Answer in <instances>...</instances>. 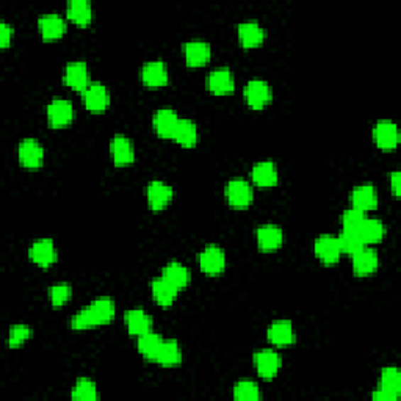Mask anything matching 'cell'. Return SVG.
<instances>
[{"label": "cell", "instance_id": "obj_1", "mask_svg": "<svg viewBox=\"0 0 401 401\" xmlns=\"http://www.w3.org/2000/svg\"><path fill=\"white\" fill-rule=\"evenodd\" d=\"M115 312V300L111 297H97L89 304L82 307L77 314L72 315L71 328L82 331L102 326V324H107L113 320Z\"/></svg>", "mask_w": 401, "mask_h": 401}, {"label": "cell", "instance_id": "obj_2", "mask_svg": "<svg viewBox=\"0 0 401 401\" xmlns=\"http://www.w3.org/2000/svg\"><path fill=\"white\" fill-rule=\"evenodd\" d=\"M243 94L249 107H253L254 110H260L263 107H267L271 99H273V92H271L270 83L259 77H254L246 82V85L243 88Z\"/></svg>", "mask_w": 401, "mask_h": 401}, {"label": "cell", "instance_id": "obj_3", "mask_svg": "<svg viewBox=\"0 0 401 401\" xmlns=\"http://www.w3.org/2000/svg\"><path fill=\"white\" fill-rule=\"evenodd\" d=\"M254 190L253 185L243 177H232L226 184V199L236 209H245L253 202Z\"/></svg>", "mask_w": 401, "mask_h": 401}, {"label": "cell", "instance_id": "obj_4", "mask_svg": "<svg viewBox=\"0 0 401 401\" xmlns=\"http://www.w3.org/2000/svg\"><path fill=\"white\" fill-rule=\"evenodd\" d=\"M253 361L257 373H259L263 380H271V378H275L282 367L281 354L275 350H271V348L257 350L253 356Z\"/></svg>", "mask_w": 401, "mask_h": 401}, {"label": "cell", "instance_id": "obj_5", "mask_svg": "<svg viewBox=\"0 0 401 401\" xmlns=\"http://www.w3.org/2000/svg\"><path fill=\"white\" fill-rule=\"evenodd\" d=\"M198 263L204 273L219 275L226 268V254L221 246L210 243L198 254Z\"/></svg>", "mask_w": 401, "mask_h": 401}, {"label": "cell", "instance_id": "obj_6", "mask_svg": "<svg viewBox=\"0 0 401 401\" xmlns=\"http://www.w3.org/2000/svg\"><path fill=\"white\" fill-rule=\"evenodd\" d=\"M74 105L66 97H54L48 104V121L52 127H65L72 123Z\"/></svg>", "mask_w": 401, "mask_h": 401}, {"label": "cell", "instance_id": "obj_7", "mask_svg": "<svg viewBox=\"0 0 401 401\" xmlns=\"http://www.w3.org/2000/svg\"><path fill=\"white\" fill-rule=\"evenodd\" d=\"M207 88L214 94H231L236 89V77L234 72L228 66L215 67L214 71H210L207 75Z\"/></svg>", "mask_w": 401, "mask_h": 401}, {"label": "cell", "instance_id": "obj_8", "mask_svg": "<svg viewBox=\"0 0 401 401\" xmlns=\"http://www.w3.org/2000/svg\"><path fill=\"white\" fill-rule=\"evenodd\" d=\"M85 107L92 111H104L110 105V92L101 82H92L82 92Z\"/></svg>", "mask_w": 401, "mask_h": 401}, {"label": "cell", "instance_id": "obj_9", "mask_svg": "<svg viewBox=\"0 0 401 401\" xmlns=\"http://www.w3.org/2000/svg\"><path fill=\"white\" fill-rule=\"evenodd\" d=\"M110 153L116 166H127L135 160V146L126 133L113 135L110 141Z\"/></svg>", "mask_w": 401, "mask_h": 401}, {"label": "cell", "instance_id": "obj_10", "mask_svg": "<svg viewBox=\"0 0 401 401\" xmlns=\"http://www.w3.org/2000/svg\"><path fill=\"white\" fill-rule=\"evenodd\" d=\"M373 140L378 148L390 150L398 146L400 132L398 126L390 119H380L373 126Z\"/></svg>", "mask_w": 401, "mask_h": 401}, {"label": "cell", "instance_id": "obj_11", "mask_svg": "<svg viewBox=\"0 0 401 401\" xmlns=\"http://www.w3.org/2000/svg\"><path fill=\"white\" fill-rule=\"evenodd\" d=\"M314 253L323 263H336L340 259V256H342L337 236L323 234V236L317 237L314 241Z\"/></svg>", "mask_w": 401, "mask_h": 401}, {"label": "cell", "instance_id": "obj_12", "mask_svg": "<svg viewBox=\"0 0 401 401\" xmlns=\"http://www.w3.org/2000/svg\"><path fill=\"white\" fill-rule=\"evenodd\" d=\"M170 71L163 60H150L141 67V80L146 87L158 88L168 83Z\"/></svg>", "mask_w": 401, "mask_h": 401}, {"label": "cell", "instance_id": "obj_13", "mask_svg": "<svg viewBox=\"0 0 401 401\" xmlns=\"http://www.w3.org/2000/svg\"><path fill=\"white\" fill-rule=\"evenodd\" d=\"M18 155L26 168H40L44 162V148L35 138H24L18 146Z\"/></svg>", "mask_w": 401, "mask_h": 401}, {"label": "cell", "instance_id": "obj_14", "mask_svg": "<svg viewBox=\"0 0 401 401\" xmlns=\"http://www.w3.org/2000/svg\"><path fill=\"white\" fill-rule=\"evenodd\" d=\"M351 262H353V271L356 275L367 276L376 271L378 265H380V256H378L373 248L364 245L354 254H351Z\"/></svg>", "mask_w": 401, "mask_h": 401}, {"label": "cell", "instance_id": "obj_15", "mask_svg": "<svg viewBox=\"0 0 401 401\" xmlns=\"http://www.w3.org/2000/svg\"><path fill=\"white\" fill-rule=\"evenodd\" d=\"M146 196L148 204L153 210H163L171 202L174 190L170 184L163 182V180H150L146 187Z\"/></svg>", "mask_w": 401, "mask_h": 401}, {"label": "cell", "instance_id": "obj_16", "mask_svg": "<svg viewBox=\"0 0 401 401\" xmlns=\"http://www.w3.org/2000/svg\"><path fill=\"white\" fill-rule=\"evenodd\" d=\"M63 79L67 87L77 89L80 93L92 83L89 82L88 65L82 60H75V62H70L65 66Z\"/></svg>", "mask_w": 401, "mask_h": 401}, {"label": "cell", "instance_id": "obj_17", "mask_svg": "<svg viewBox=\"0 0 401 401\" xmlns=\"http://www.w3.org/2000/svg\"><path fill=\"white\" fill-rule=\"evenodd\" d=\"M28 257L40 267H50L52 263H55L58 253L55 243L52 238H40L32 243L28 248Z\"/></svg>", "mask_w": 401, "mask_h": 401}, {"label": "cell", "instance_id": "obj_18", "mask_svg": "<svg viewBox=\"0 0 401 401\" xmlns=\"http://www.w3.org/2000/svg\"><path fill=\"white\" fill-rule=\"evenodd\" d=\"M256 238L262 251H276L284 241V231L278 224H262L256 229Z\"/></svg>", "mask_w": 401, "mask_h": 401}, {"label": "cell", "instance_id": "obj_19", "mask_svg": "<svg viewBox=\"0 0 401 401\" xmlns=\"http://www.w3.org/2000/svg\"><path fill=\"white\" fill-rule=\"evenodd\" d=\"M126 326L128 334L141 336L153 329V317H150L143 307H132L124 314Z\"/></svg>", "mask_w": 401, "mask_h": 401}, {"label": "cell", "instance_id": "obj_20", "mask_svg": "<svg viewBox=\"0 0 401 401\" xmlns=\"http://www.w3.org/2000/svg\"><path fill=\"white\" fill-rule=\"evenodd\" d=\"M38 27L44 40H57L66 32L67 22L58 13H44L38 19Z\"/></svg>", "mask_w": 401, "mask_h": 401}, {"label": "cell", "instance_id": "obj_21", "mask_svg": "<svg viewBox=\"0 0 401 401\" xmlns=\"http://www.w3.org/2000/svg\"><path fill=\"white\" fill-rule=\"evenodd\" d=\"M182 359H184V353L177 340L163 339V342L160 348H158V351L154 358V362L163 367H176L182 364Z\"/></svg>", "mask_w": 401, "mask_h": 401}, {"label": "cell", "instance_id": "obj_22", "mask_svg": "<svg viewBox=\"0 0 401 401\" xmlns=\"http://www.w3.org/2000/svg\"><path fill=\"white\" fill-rule=\"evenodd\" d=\"M267 337L273 345L276 346H287L295 344L297 340V334H295L293 324L290 320H275L270 324L267 329Z\"/></svg>", "mask_w": 401, "mask_h": 401}, {"label": "cell", "instance_id": "obj_23", "mask_svg": "<svg viewBox=\"0 0 401 401\" xmlns=\"http://www.w3.org/2000/svg\"><path fill=\"white\" fill-rule=\"evenodd\" d=\"M184 55L188 66H204L212 57L210 43L204 40H190L184 43Z\"/></svg>", "mask_w": 401, "mask_h": 401}, {"label": "cell", "instance_id": "obj_24", "mask_svg": "<svg viewBox=\"0 0 401 401\" xmlns=\"http://www.w3.org/2000/svg\"><path fill=\"white\" fill-rule=\"evenodd\" d=\"M237 32L241 46L246 49L257 48L263 43L267 32L257 21H243L237 26Z\"/></svg>", "mask_w": 401, "mask_h": 401}, {"label": "cell", "instance_id": "obj_25", "mask_svg": "<svg viewBox=\"0 0 401 401\" xmlns=\"http://www.w3.org/2000/svg\"><path fill=\"white\" fill-rule=\"evenodd\" d=\"M177 111L172 107H162L155 110L153 116V126L155 128V132L160 135L163 138H172L174 128L177 126L179 121Z\"/></svg>", "mask_w": 401, "mask_h": 401}, {"label": "cell", "instance_id": "obj_26", "mask_svg": "<svg viewBox=\"0 0 401 401\" xmlns=\"http://www.w3.org/2000/svg\"><path fill=\"white\" fill-rule=\"evenodd\" d=\"M350 199L353 207L368 212L378 206V192L373 184H361L353 188Z\"/></svg>", "mask_w": 401, "mask_h": 401}, {"label": "cell", "instance_id": "obj_27", "mask_svg": "<svg viewBox=\"0 0 401 401\" xmlns=\"http://www.w3.org/2000/svg\"><path fill=\"white\" fill-rule=\"evenodd\" d=\"M251 179L259 187H273L278 184L279 172L273 160H260L251 168Z\"/></svg>", "mask_w": 401, "mask_h": 401}, {"label": "cell", "instance_id": "obj_28", "mask_svg": "<svg viewBox=\"0 0 401 401\" xmlns=\"http://www.w3.org/2000/svg\"><path fill=\"white\" fill-rule=\"evenodd\" d=\"M150 292H153V297L158 304L163 307H168L172 304L174 301H176L179 289L177 287H174L168 279H165L163 276H158L150 281Z\"/></svg>", "mask_w": 401, "mask_h": 401}, {"label": "cell", "instance_id": "obj_29", "mask_svg": "<svg viewBox=\"0 0 401 401\" xmlns=\"http://www.w3.org/2000/svg\"><path fill=\"white\" fill-rule=\"evenodd\" d=\"M172 138L179 145L185 148H193L198 143V126L190 118H179L177 126L174 128Z\"/></svg>", "mask_w": 401, "mask_h": 401}, {"label": "cell", "instance_id": "obj_30", "mask_svg": "<svg viewBox=\"0 0 401 401\" xmlns=\"http://www.w3.org/2000/svg\"><path fill=\"white\" fill-rule=\"evenodd\" d=\"M162 276L165 279H168V281L177 287V289H185L190 282L192 275H190V270H188L184 263H180L177 260H171L168 262L163 267L162 270Z\"/></svg>", "mask_w": 401, "mask_h": 401}, {"label": "cell", "instance_id": "obj_31", "mask_svg": "<svg viewBox=\"0 0 401 401\" xmlns=\"http://www.w3.org/2000/svg\"><path fill=\"white\" fill-rule=\"evenodd\" d=\"M358 234H359V237L362 238V241H364V245L380 243V241L384 238V234H385L384 223L381 221L380 218L366 216V219L361 224V228L358 229Z\"/></svg>", "mask_w": 401, "mask_h": 401}, {"label": "cell", "instance_id": "obj_32", "mask_svg": "<svg viewBox=\"0 0 401 401\" xmlns=\"http://www.w3.org/2000/svg\"><path fill=\"white\" fill-rule=\"evenodd\" d=\"M66 14L79 26H87L93 19V6L89 0H70L66 5Z\"/></svg>", "mask_w": 401, "mask_h": 401}, {"label": "cell", "instance_id": "obj_33", "mask_svg": "<svg viewBox=\"0 0 401 401\" xmlns=\"http://www.w3.org/2000/svg\"><path fill=\"white\" fill-rule=\"evenodd\" d=\"M162 342H163V337L158 334V332H154L153 329H150L145 332V334L138 336L137 346L143 358H146L148 361H154Z\"/></svg>", "mask_w": 401, "mask_h": 401}, {"label": "cell", "instance_id": "obj_34", "mask_svg": "<svg viewBox=\"0 0 401 401\" xmlns=\"http://www.w3.org/2000/svg\"><path fill=\"white\" fill-rule=\"evenodd\" d=\"M380 389L392 393L393 397L401 395V372L393 366L384 367L380 378Z\"/></svg>", "mask_w": 401, "mask_h": 401}, {"label": "cell", "instance_id": "obj_35", "mask_svg": "<svg viewBox=\"0 0 401 401\" xmlns=\"http://www.w3.org/2000/svg\"><path fill=\"white\" fill-rule=\"evenodd\" d=\"M72 400H80V401H94L99 398V393H97V385L93 380L89 378H79L75 381L72 392H71Z\"/></svg>", "mask_w": 401, "mask_h": 401}, {"label": "cell", "instance_id": "obj_36", "mask_svg": "<svg viewBox=\"0 0 401 401\" xmlns=\"http://www.w3.org/2000/svg\"><path fill=\"white\" fill-rule=\"evenodd\" d=\"M234 398L240 401H257L260 400V389L257 383L251 380L238 381L234 385Z\"/></svg>", "mask_w": 401, "mask_h": 401}, {"label": "cell", "instance_id": "obj_37", "mask_svg": "<svg viewBox=\"0 0 401 401\" xmlns=\"http://www.w3.org/2000/svg\"><path fill=\"white\" fill-rule=\"evenodd\" d=\"M71 297H72V285L70 282L60 281L55 282L54 285H50L49 298H50V304L54 307L65 306Z\"/></svg>", "mask_w": 401, "mask_h": 401}, {"label": "cell", "instance_id": "obj_38", "mask_svg": "<svg viewBox=\"0 0 401 401\" xmlns=\"http://www.w3.org/2000/svg\"><path fill=\"white\" fill-rule=\"evenodd\" d=\"M337 238H339V245H340V249H342V253H346L350 256L364 246V241H362V238L359 237L358 231L342 229V232L339 234Z\"/></svg>", "mask_w": 401, "mask_h": 401}, {"label": "cell", "instance_id": "obj_39", "mask_svg": "<svg viewBox=\"0 0 401 401\" xmlns=\"http://www.w3.org/2000/svg\"><path fill=\"white\" fill-rule=\"evenodd\" d=\"M33 329L28 324H13L9 332V345L11 348H18L22 344H26L27 340L32 337Z\"/></svg>", "mask_w": 401, "mask_h": 401}, {"label": "cell", "instance_id": "obj_40", "mask_svg": "<svg viewBox=\"0 0 401 401\" xmlns=\"http://www.w3.org/2000/svg\"><path fill=\"white\" fill-rule=\"evenodd\" d=\"M366 212H362L356 207H350L344 210L342 214V224L346 231H358L361 228L362 221L366 219Z\"/></svg>", "mask_w": 401, "mask_h": 401}, {"label": "cell", "instance_id": "obj_41", "mask_svg": "<svg viewBox=\"0 0 401 401\" xmlns=\"http://www.w3.org/2000/svg\"><path fill=\"white\" fill-rule=\"evenodd\" d=\"M13 27L9 24V22L2 21L0 22V46L6 48L9 44L11 43V38H13Z\"/></svg>", "mask_w": 401, "mask_h": 401}, {"label": "cell", "instance_id": "obj_42", "mask_svg": "<svg viewBox=\"0 0 401 401\" xmlns=\"http://www.w3.org/2000/svg\"><path fill=\"white\" fill-rule=\"evenodd\" d=\"M400 171L397 170V171H392L390 172V176H389V179H390V188H392V192H393V194L395 196H398L400 194Z\"/></svg>", "mask_w": 401, "mask_h": 401}, {"label": "cell", "instance_id": "obj_43", "mask_svg": "<svg viewBox=\"0 0 401 401\" xmlns=\"http://www.w3.org/2000/svg\"><path fill=\"white\" fill-rule=\"evenodd\" d=\"M372 398H373L375 401H395V400H397V397H393L392 393L385 392V390H383V389H376V390L373 392Z\"/></svg>", "mask_w": 401, "mask_h": 401}]
</instances>
